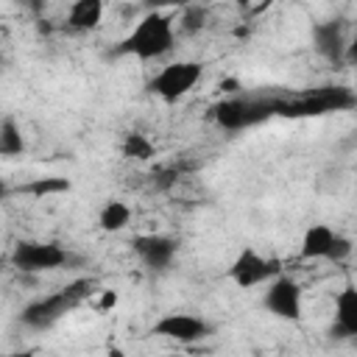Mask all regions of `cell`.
<instances>
[{"label":"cell","mask_w":357,"mask_h":357,"mask_svg":"<svg viewBox=\"0 0 357 357\" xmlns=\"http://www.w3.org/2000/svg\"><path fill=\"white\" fill-rule=\"evenodd\" d=\"M176 33H173V20L165 11H148L112 50V56H134L139 61H153L162 59L173 50Z\"/></svg>","instance_id":"6da1fadb"},{"label":"cell","mask_w":357,"mask_h":357,"mask_svg":"<svg viewBox=\"0 0 357 357\" xmlns=\"http://www.w3.org/2000/svg\"><path fill=\"white\" fill-rule=\"evenodd\" d=\"M92 293H95V279H75L67 287H61L56 293H47L42 298H33L31 304H25L22 312L17 315V321L25 329L45 332V329L56 326L67 312H73L75 307H81Z\"/></svg>","instance_id":"7a4b0ae2"},{"label":"cell","mask_w":357,"mask_h":357,"mask_svg":"<svg viewBox=\"0 0 357 357\" xmlns=\"http://www.w3.org/2000/svg\"><path fill=\"white\" fill-rule=\"evenodd\" d=\"M276 114V98L268 95H234L212 106L209 117L223 131H243L251 126H259Z\"/></svg>","instance_id":"3957f363"},{"label":"cell","mask_w":357,"mask_h":357,"mask_svg":"<svg viewBox=\"0 0 357 357\" xmlns=\"http://www.w3.org/2000/svg\"><path fill=\"white\" fill-rule=\"evenodd\" d=\"M354 103H357V98L349 86H318L298 98H276V114L307 117V114L346 112V109H354Z\"/></svg>","instance_id":"277c9868"},{"label":"cell","mask_w":357,"mask_h":357,"mask_svg":"<svg viewBox=\"0 0 357 357\" xmlns=\"http://www.w3.org/2000/svg\"><path fill=\"white\" fill-rule=\"evenodd\" d=\"M201 75H204V64L201 61H173V64L162 67L148 81V92L159 95L165 103H176L178 98H184L187 92L195 89Z\"/></svg>","instance_id":"5b68a950"},{"label":"cell","mask_w":357,"mask_h":357,"mask_svg":"<svg viewBox=\"0 0 357 357\" xmlns=\"http://www.w3.org/2000/svg\"><path fill=\"white\" fill-rule=\"evenodd\" d=\"M70 262V251L59 243H39V240H20L11 251V265L22 273H45L56 271Z\"/></svg>","instance_id":"8992f818"},{"label":"cell","mask_w":357,"mask_h":357,"mask_svg":"<svg viewBox=\"0 0 357 357\" xmlns=\"http://www.w3.org/2000/svg\"><path fill=\"white\" fill-rule=\"evenodd\" d=\"M279 273H282V262L279 259H268V257H262L254 248H243L234 257V262L229 265V271H226V276L237 287H243V290L257 287V284H265V282L276 279Z\"/></svg>","instance_id":"52a82bcc"},{"label":"cell","mask_w":357,"mask_h":357,"mask_svg":"<svg viewBox=\"0 0 357 357\" xmlns=\"http://www.w3.org/2000/svg\"><path fill=\"white\" fill-rule=\"evenodd\" d=\"M151 335L178 340V343H198L206 335H212V324L192 312H167L151 326Z\"/></svg>","instance_id":"ba28073f"},{"label":"cell","mask_w":357,"mask_h":357,"mask_svg":"<svg viewBox=\"0 0 357 357\" xmlns=\"http://www.w3.org/2000/svg\"><path fill=\"white\" fill-rule=\"evenodd\" d=\"M262 304L271 315H276L282 321H298L301 318V287H298V282L279 273L276 279H271Z\"/></svg>","instance_id":"9c48e42d"},{"label":"cell","mask_w":357,"mask_h":357,"mask_svg":"<svg viewBox=\"0 0 357 357\" xmlns=\"http://www.w3.org/2000/svg\"><path fill=\"white\" fill-rule=\"evenodd\" d=\"M131 248L145 268L165 271L173 265V259L178 254V240L170 234H137L131 240Z\"/></svg>","instance_id":"30bf717a"},{"label":"cell","mask_w":357,"mask_h":357,"mask_svg":"<svg viewBox=\"0 0 357 357\" xmlns=\"http://www.w3.org/2000/svg\"><path fill=\"white\" fill-rule=\"evenodd\" d=\"M346 33H343V22L340 20H324L312 25V47L318 50V56H324L332 64H343L346 59Z\"/></svg>","instance_id":"8fae6325"},{"label":"cell","mask_w":357,"mask_h":357,"mask_svg":"<svg viewBox=\"0 0 357 357\" xmlns=\"http://www.w3.org/2000/svg\"><path fill=\"white\" fill-rule=\"evenodd\" d=\"M357 335V287L346 284L335 296V321L329 326L332 340H351Z\"/></svg>","instance_id":"7c38bea8"},{"label":"cell","mask_w":357,"mask_h":357,"mask_svg":"<svg viewBox=\"0 0 357 357\" xmlns=\"http://www.w3.org/2000/svg\"><path fill=\"white\" fill-rule=\"evenodd\" d=\"M335 237H337V231L329 223H312L301 237V248H298L301 259H326Z\"/></svg>","instance_id":"4fadbf2b"},{"label":"cell","mask_w":357,"mask_h":357,"mask_svg":"<svg viewBox=\"0 0 357 357\" xmlns=\"http://www.w3.org/2000/svg\"><path fill=\"white\" fill-rule=\"evenodd\" d=\"M100 20H103V3L100 0H75L67 8L64 25L70 31H92L100 25Z\"/></svg>","instance_id":"5bb4252c"},{"label":"cell","mask_w":357,"mask_h":357,"mask_svg":"<svg viewBox=\"0 0 357 357\" xmlns=\"http://www.w3.org/2000/svg\"><path fill=\"white\" fill-rule=\"evenodd\" d=\"M131 223V206L126 201H106L98 212V226L103 231H123Z\"/></svg>","instance_id":"9a60e30c"},{"label":"cell","mask_w":357,"mask_h":357,"mask_svg":"<svg viewBox=\"0 0 357 357\" xmlns=\"http://www.w3.org/2000/svg\"><path fill=\"white\" fill-rule=\"evenodd\" d=\"M120 153H123L126 159H134V162H148V159H153L156 148H153V142L148 139V134H142V131H128V134H123Z\"/></svg>","instance_id":"2e32d148"},{"label":"cell","mask_w":357,"mask_h":357,"mask_svg":"<svg viewBox=\"0 0 357 357\" xmlns=\"http://www.w3.org/2000/svg\"><path fill=\"white\" fill-rule=\"evenodd\" d=\"M25 151V137L14 117L0 120V156H20Z\"/></svg>","instance_id":"e0dca14e"},{"label":"cell","mask_w":357,"mask_h":357,"mask_svg":"<svg viewBox=\"0 0 357 357\" xmlns=\"http://www.w3.org/2000/svg\"><path fill=\"white\" fill-rule=\"evenodd\" d=\"M67 190H70V181H67V178L47 176V178H33V181L17 187L14 192H25V195H33V198H45V195H56V192H67Z\"/></svg>","instance_id":"ac0fdd59"},{"label":"cell","mask_w":357,"mask_h":357,"mask_svg":"<svg viewBox=\"0 0 357 357\" xmlns=\"http://www.w3.org/2000/svg\"><path fill=\"white\" fill-rule=\"evenodd\" d=\"M206 20H209V11L204 6H184L181 8V17H178V25L184 33H198L206 28Z\"/></svg>","instance_id":"d6986e66"},{"label":"cell","mask_w":357,"mask_h":357,"mask_svg":"<svg viewBox=\"0 0 357 357\" xmlns=\"http://www.w3.org/2000/svg\"><path fill=\"white\" fill-rule=\"evenodd\" d=\"M351 248H354V245H351V240H349L346 234H340V231H337V237H335L332 251H329V257H326V259H329V262H346V259L351 257Z\"/></svg>","instance_id":"ffe728a7"},{"label":"cell","mask_w":357,"mask_h":357,"mask_svg":"<svg viewBox=\"0 0 357 357\" xmlns=\"http://www.w3.org/2000/svg\"><path fill=\"white\" fill-rule=\"evenodd\" d=\"M114 304H117V293H114V290H103V293H100V304H98V310L106 312V310L114 307Z\"/></svg>","instance_id":"44dd1931"},{"label":"cell","mask_w":357,"mask_h":357,"mask_svg":"<svg viewBox=\"0 0 357 357\" xmlns=\"http://www.w3.org/2000/svg\"><path fill=\"white\" fill-rule=\"evenodd\" d=\"M8 195H14V187L0 176V204H3V201H8Z\"/></svg>","instance_id":"7402d4cb"},{"label":"cell","mask_w":357,"mask_h":357,"mask_svg":"<svg viewBox=\"0 0 357 357\" xmlns=\"http://www.w3.org/2000/svg\"><path fill=\"white\" fill-rule=\"evenodd\" d=\"M0 357H36L33 351H11V354H0Z\"/></svg>","instance_id":"603a6c76"},{"label":"cell","mask_w":357,"mask_h":357,"mask_svg":"<svg viewBox=\"0 0 357 357\" xmlns=\"http://www.w3.org/2000/svg\"><path fill=\"white\" fill-rule=\"evenodd\" d=\"M220 89H226V92H234V89H237V81H223V84H220Z\"/></svg>","instance_id":"cb8c5ba5"},{"label":"cell","mask_w":357,"mask_h":357,"mask_svg":"<svg viewBox=\"0 0 357 357\" xmlns=\"http://www.w3.org/2000/svg\"><path fill=\"white\" fill-rule=\"evenodd\" d=\"M0 64H3V56H0Z\"/></svg>","instance_id":"d4e9b609"}]
</instances>
